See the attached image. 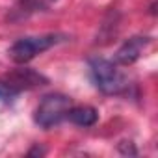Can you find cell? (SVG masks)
I'll return each mask as SVG.
<instances>
[{
    "instance_id": "cell-2",
    "label": "cell",
    "mask_w": 158,
    "mask_h": 158,
    "mask_svg": "<svg viewBox=\"0 0 158 158\" xmlns=\"http://www.w3.org/2000/svg\"><path fill=\"white\" fill-rule=\"evenodd\" d=\"M67 35L65 34H43V35H26L17 39L10 48H8V56L19 63L24 65L28 61H32L37 54L47 52L48 48L56 47L58 43L65 41Z\"/></svg>"
},
{
    "instance_id": "cell-4",
    "label": "cell",
    "mask_w": 158,
    "mask_h": 158,
    "mask_svg": "<svg viewBox=\"0 0 158 158\" xmlns=\"http://www.w3.org/2000/svg\"><path fill=\"white\" fill-rule=\"evenodd\" d=\"M151 37L149 35H134L130 39H127L115 52V63L117 65H132L136 63L141 54L145 52V48L151 45Z\"/></svg>"
},
{
    "instance_id": "cell-5",
    "label": "cell",
    "mask_w": 158,
    "mask_h": 158,
    "mask_svg": "<svg viewBox=\"0 0 158 158\" xmlns=\"http://www.w3.org/2000/svg\"><path fill=\"white\" fill-rule=\"evenodd\" d=\"M4 78H6V80L13 88H17L21 93L26 91V89H35V88H41V86H47L48 84V78L47 76H43L41 73H37L34 69H28V67L15 69L10 74H6Z\"/></svg>"
},
{
    "instance_id": "cell-3",
    "label": "cell",
    "mask_w": 158,
    "mask_h": 158,
    "mask_svg": "<svg viewBox=\"0 0 158 158\" xmlns=\"http://www.w3.org/2000/svg\"><path fill=\"white\" fill-rule=\"evenodd\" d=\"M71 104H73L71 97H67L63 93H48L35 106L34 123L37 127H41L43 130H50L65 119L67 110L71 108Z\"/></svg>"
},
{
    "instance_id": "cell-9",
    "label": "cell",
    "mask_w": 158,
    "mask_h": 158,
    "mask_svg": "<svg viewBox=\"0 0 158 158\" xmlns=\"http://www.w3.org/2000/svg\"><path fill=\"white\" fill-rule=\"evenodd\" d=\"M43 154H47V149H43L39 145H35V147H32L28 151V156H43Z\"/></svg>"
},
{
    "instance_id": "cell-6",
    "label": "cell",
    "mask_w": 158,
    "mask_h": 158,
    "mask_svg": "<svg viewBox=\"0 0 158 158\" xmlns=\"http://www.w3.org/2000/svg\"><path fill=\"white\" fill-rule=\"evenodd\" d=\"M67 121H71L73 125L76 127H93L99 119V112L93 108V106H71L67 110V115H65Z\"/></svg>"
},
{
    "instance_id": "cell-7",
    "label": "cell",
    "mask_w": 158,
    "mask_h": 158,
    "mask_svg": "<svg viewBox=\"0 0 158 158\" xmlns=\"http://www.w3.org/2000/svg\"><path fill=\"white\" fill-rule=\"evenodd\" d=\"M19 95L21 91L17 88H13L6 78H0V102H13Z\"/></svg>"
},
{
    "instance_id": "cell-11",
    "label": "cell",
    "mask_w": 158,
    "mask_h": 158,
    "mask_svg": "<svg viewBox=\"0 0 158 158\" xmlns=\"http://www.w3.org/2000/svg\"><path fill=\"white\" fill-rule=\"evenodd\" d=\"M47 2H56V0H47Z\"/></svg>"
},
{
    "instance_id": "cell-10",
    "label": "cell",
    "mask_w": 158,
    "mask_h": 158,
    "mask_svg": "<svg viewBox=\"0 0 158 158\" xmlns=\"http://www.w3.org/2000/svg\"><path fill=\"white\" fill-rule=\"evenodd\" d=\"M23 4H26V6H28V4H30V0H23Z\"/></svg>"
},
{
    "instance_id": "cell-8",
    "label": "cell",
    "mask_w": 158,
    "mask_h": 158,
    "mask_svg": "<svg viewBox=\"0 0 158 158\" xmlns=\"http://www.w3.org/2000/svg\"><path fill=\"white\" fill-rule=\"evenodd\" d=\"M117 151H119L121 154H125V156H138V149L134 147L132 141H127V139L117 145Z\"/></svg>"
},
{
    "instance_id": "cell-1",
    "label": "cell",
    "mask_w": 158,
    "mask_h": 158,
    "mask_svg": "<svg viewBox=\"0 0 158 158\" xmlns=\"http://www.w3.org/2000/svg\"><path fill=\"white\" fill-rule=\"evenodd\" d=\"M88 69L93 86L104 95H123L130 88L127 74L119 69L115 61L95 56L88 60Z\"/></svg>"
}]
</instances>
